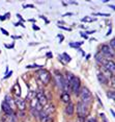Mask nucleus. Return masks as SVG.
Masks as SVG:
<instances>
[{
    "label": "nucleus",
    "instance_id": "nucleus-7",
    "mask_svg": "<svg viewBox=\"0 0 115 122\" xmlns=\"http://www.w3.org/2000/svg\"><path fill=\"white\" fill-rule=\"evenodd\" d=\"M35 98H36L37 102L40 103L42 107H45L46 104L48 103V98L47 96L44 94V92H42V91H40V92L36 93V96H35Z\"/></svg>",
    "mask_w": 115,
    "mask_h": 122
},
{
    "label": "nucleus",
    "instance_id": "nucleus-24",
    "mask_svg": "<svg viewBox=\"0 0 115 122\" xmlns=\"http://www.w3.org/2000/svg\"><path fill=\"white\" fill-rule=\"evenodd\" d=\"M109 47L114 51V49H115V40L114 39H112V40L110 41V45H109Z\"/></svg>",
    "mask_w": 115,
    "mask_h": 122
},
{
    "label": "nucleus",
    "instance_id": "nucleus-16",
    "mask_svg": "<svg viewBox=\"0 0 115 122\" xmlns=\"http://www.w3.org/2000/svg\"><path fill=\"white\" fill-rule=\"evenodd\" d=\"M60 99L64 103H68V102H71V95L67 92H63L60 95Z\"/></svg>",
    "mask_w": 115,
    "mask_h": 122
},
{
    "label": "nucleus",
    "instance_id": "nucleus-32",
    "mask_svg": "<svg viewBox=\"0 0 115 122\" xmlns=\"http://www.w3.org/2000/svg\"><path fill=\"white\" fill-rule=\"evenodd\" d=\"M12 74H13V71H9V74H7V75H6V76H5V78H7V77H9L10 75H12Z\"/></svg>",
    "mask_w": 115,
    "mask_h": 122
},
{
    "label": "nucleus",
    "instance_id": "nucleus-35",
    "mask_svg": "<svg viewBox=\"0 0 115 122\" xmlns=\"http://www.w3.org/2000/svg\"><path fill=\"white\" fill-rule=\"evenodd\" d=\"M47 56H49V57H52V53H51V52H48V53H47Z\"/></svg>",
    "mask_w": 115,
    "mask_h": 122
},
{
    "label": "nucleus",
    "instance_id": "nucleus-1",
    "mask_svg": "<svg viewBox=\"0 0 115 122\" xmlns=\"http://www.w3.org/2000/svg\"><path fill=\"white\" fill-rule=\"evenodd\" d=\"M65 76H66V79L68 81V88H70V91H72L73 93H75L76 95H79L81 90V81L79 79V77H77L75 75H73L70 72H66L65 73Z\"/></svg>",
    "mask_w": 115,
    "mask_h": 122
},
{
    "label": "nucleus",
    "instance_id": "nucleus-5",
    "mask_svg": "<svg viewBox=\"0 0 115 122\" xmlns=\"http://www.w3.org/2000/svg\"><path fill=\"white\" fill-rule=\"evenodd\" d=\"M101 53L106 57L107 60H112L114 57V51L109 47L108 44H102L101 46Z\"/></svg>",
    "mask_w": 115,
    "mask_h": 122
},
{
    "label": "nucleus",
    "instance_id": "nucleus-13",
    "mask_svg": "<svg viewBox=\"0 0 115 122\" xmlns=\"http://www.w3.org/2000/svg\"><path fill=\"white\" fill-rule=\"evenodd\" d=\"M97 77V80H98V82H100V84H102V85H108L109 84V79L107 78L105 75H104L102 72H98Z\"/></svg>",
    "mask_w": 115,
    "mask_h": 122
},
{
    "label": "nucleus",
    "instance_id": "nucleus-39",
    "mask_svg": "<svg viewBox=\"0 0 115 122\" xmlns=\"http://www.w3.org/2000/svg\"><path fill=\"white\" fill-rule=\"evenodd\" d=\"M10 122H15V121H10Z\"/></svg>",
    "mask_w": 115,
    "mask_h": 122
},
{
    "label": "nucleus",
    "instance_id": "nucleus-10",
    "mask_svg": "<svg viewBox=\"0 0 115 122\" xmlns=\"http://www.w3.org/2000/svg\"><path fill=\"white\" fill-rule=\"evenodd\" d=\"M43 112L46 114L47 116H51L52 114H53L54 112H55V107H54V104H46L45 107H43Z\"/></svg>",
    "mask_w": 115,
    "mask_h": 122
},
{
    "label": "nucleus",
    "instance_id": "nucleus-15",
    "mask_svg": "<svg viewBox=\"0 0 115 122\" xmlns=\"http://www.w3.org/2000/svg\"><path fill=\"white\" fill-rule=\"evenodd\" d=\"M58 57H59V60L61 61V62L63 63V64H65V63H70L71 61H72V57H71L67 53H65V52H64V53H62L61 55H59Z\"/></svg>",
    "mask_w": 115,
    "mask_h": 122
},
{
    "label": "nucleus",
    "instance_id": "nucleus-28",
    "mask_svg": "<svg viewBox=\"0 0 115 122\" xmlns=\"http://www.w3.org/2000/svg\"><path fill=\"white\" fill-rule=\"evenodd\" d=\"M1 31L3 32V34H4L5 36H9V32H7L6 30H5V29H3V28H1Z\"/></svg>",
    "mask_w": 115,
    "mask_h": 122
},
{
    "label": "nucleus",
    "instance_id": "nucleus-36",
    "mask_svg": "<svg viewBox=\"0 0 115 122\" xmlns=\"http://www.w3.org/2000/svg\"><path fill=\"white\" fill-rule=\"evenodd\" d=\"M0 20H2V21L5 20V17H2V16H0Z\"/></svg>",
    "mask_w": 115,
    "mask_h": 122
},
{
    "label": "nucleus",
    "instance_id": "nucleus-18",
    "mask_svg": "<svg viewBox=\"0 0 115 122\" xmlns=\"http://www.w3.org/2000/svg\"><path fill=\"white\" fill-rule=\"evenodd\" d=\"M107 59L104 55L102 54V53H97L95 54V61L98 63V64H101V65H103L104 63H105V61H106Z\"/></svg>",
    "mask_w": 115,
    "mask_h": 122
},
{
    "label": "nucleus",
    "instance_id": "nucleus-2",
    "mask_svg": "<svg viewBox=\"0 0 115 122\" xmlns=\"http://www.w3.org/2000/svg\"><path fill=\"white\" fill-rule=\"evenodd\" d=\"M79 96H80V99L82 102H84V103L90 105L92 103V101H93V98H92V93L89 91L88 88L86 87H83L81 89L80 93H79Z\"/></svg>",
    "mask_w": 115,
    "mask_h": 122
},
{
    "label": "nucleus",
    "instance_id": "nucleus-25",
    "mask_svg": "<svg viewBox=\"0 0 115 122\" xmlns=\"http://www.w3.org/2000/svg\"><path fill=\"white\" fill-rule=\"evenodd\" d=\"M94 16H103V17H109V14H102V13H97V14H94Z\"/></svg>",
    "mask_w": 115,
    "mask_h": 122
},
{
    "label": "nucleus",
    "instance_id": "nucleus-6",
    "mask_svg": "<svg viewBox=\"0 0 115 122\" xmlns=\"http://www.w3.org/2000/svg\"><path fill=\"white\" fill-rule=\"evenodd\" d=\"M13 100H15L16 107H18V110L20 111V112H24V111L26 110V101H25V99L21 98V97H16Z\"/></svg>",
    "mask_w": 115,
    "mask_h": 122
},
{
    "label": "nucleus",
    "instance_id": "nucleus-38",
    "mask_svg": "<svg viewBox=\"0 0 115 122\" xmlns=\"http://www.w3.org/2000/svg\"><path fill=\"white\" fill-rule=\"evenodd\" d=\"M71 15H73V14L72 13H67V14H65L64 16H71Z\"/></svg>",
    "mask_w": 115,
    "mask_h": 122
},
{
    "label": "nucleus",
    "instance_id": "nucleus-21",
    "mask_svg": "<svg viewBox=\"0 0 115 122\" xmlns=\"http://www.w3.org/2000/svg\"><path fill=\"white\" fill-rule=\"evenodd\" d=\"M82 45V43H70V46L73 47V48H76V49H80V46Z\"/></svg>",
    "mask_w": 115,
    "mask_h": 122
},
{
    "label": "nucleus",
    "instance_id": "nucleus-4",
    "mask_svg": "<svg viewBox=\"0 0 115 122\" xmlns=\"http://www.w3.org/2000/svg\"><path fill=\"white\" fill-rule=\"evenodd\" d=\"M37 77L44 85H48L51 80V73L46 69H40L37 71Z\"/></svg>",
    "mask_w": 115,
    "mask_h": 122
},
{
    "label": "nucleus",
    "instance_id": "nucleus-11",
    "mask_svg": "<svg viewBox=\"0 0 115 122\" xmlns=\"http://www.w3.org/2000/svg\"><path fill=\"white\" fill-rule=\"evenodd\" d=\"M64 112L66 113L68 116L74 115V113H75V104H74L73 102H68V103H66V107H65V109H64Z\"/></svg>",
    "mask_w": 115,
    "mask_h": 122
},
{
    "label": "nucleus",
    "instance_id": "nucleus-12",
    "mask_svg": "<svg viewBox=\"0 0 115 122\" xmlns=\"http://www.w3.org/2000/svg\"><path fill=\"white\" fill-rule=\"evenodd\" d=\"M1 109H2V111H3L5 114H6V115H9V116H10L13 114V109L5 101H3L1 103Z\"/></svg>",
    "mask_w": 115,
    "mask_h": 122
},
{
    "label": "nucleus",
    "instance_id": "nucleus-33",
    "mask_svg": "<svg viewBox=\"0 0 115 122\" xmlns=\"http://www.w3.org/2000/svg\"><path fill=\"white\" fill-rule=\"evenodd\" d=\"M93 32H95V30H92V31H87V34H88V35H91V34H93Z\"/></svg>",
    "mask_w": 115,
    "mask_h": 122
},
{
    "label": "nucleus",
    "instance_id": "nucleus-22",
    "mask_svg": "<svg viewBox=\"0 0 115 122\" xmlns=\"http://www.w3.org/2000/svg\"><path fill=\"white\" fill-rule=\"evenodd\" d=\"M42 122H53V118H52V116H46L44 119L40 120Z\"/></svg>",
    "mask_w": 115,
    "mask_h": 122
},
{
    "label": "nucleus",
    "instance_id": "nucleus-34",
    "mask_svg": "<svg viewBox=\"0 0 115 122\" xmlns=\"http://www.w3.org/2000/svg\"><path fill=\"white\" fill-rule=\"evenodd\" d=\"M9 16H10V14H9V13H7L6 15H5V19H6V18H9Z\"/></svg>",
    "mask_w": 115,
    "mask_h": 122
},
{
    "label": "nucleus",
    "instance_id": "nucleus-17",
    "mask_svg": "<svg viewBox=\"0 0 115 122\" xmlns=\"http://www.w3.org/2000/svg\"><path fill=\"white\" fill-rule=\"evenodd\" d=\"M4 101L6 102V103L9 104L10 107H12V109L16 105V104H15V100H13V99L9 95H5V97H4Z\"/></svg>",
    "mask_w": 115,
    "mask_h": 122
},
{
    "label": "nucleus",
    "instance_id": "nucleus-19",
    "mask_svg": "<svg viewBox=\"0 0 115 122\" xmlns=\"http://www.w3.org/2000/svg\"><path fill=\"white\" fill-rule=\"evenodd\" d=\"M35 96H36V93H35L34 91H29L28 94H27L26 99H27L28 101H31L33 98H35Z\"/></svg>",
    "mask_w": 115,
    "mask_h": 122
},
{
    "label": "nucleus",
    "instance_id": "nucleus-23",
    "mask_svg": "<svg viewBox=\"0 0 115 122\" xmlns=\"http://www.w3.org/2000/svg\"><path fill=\"white\" fill-rule=\"evenodd\" d=\"M82 21L83 22H92V21H95V19H92L90 17H84V18H82Z\"/></svg>",
    "mask_w": 115,
    "mask_h": 122
},
{
    "label": "nucleus",
    "instance_id": "nucleus-31",
    "mask_svg": "<svg viewBox=\"0 0 115 122\" xmlns=\"http://www.w3.org/2000/svg\"><path fill=\"white\" fill-rule=\"evenodd\" d=\"M32 28L35 29V30H38V29H40V27H37L36 25H32Z\"/></svg>",
    "mask_w": 115,
    "mask_h": 122
},
{
    "label": "nucleus",
    "instance_id": "nucleus-26",
    "mask_svg": "<svg viewBox=\"0 0 115 122\" xmlns=\"http://www.w3.org/2000/svg\"><path fill=\"white\" fill-rule=\"evenodd\" d=\"M27 68H40L42 69V66L40 65H29V66H27Z\"/></svg>",
    "mask_w": 115,
    "mask_h": 122
},
{
    "label": "nucleus",
    "instance_id": "nucleus-30",
    "mask_svg": "<svg viewBox=\"0 0 115 122\" xmlns=\"http://www.w3.org/2000/svg\"><path fill=\"white\" fill-rule=\"evenodd\" d=\"M23 7H24V9H26V7H31V9H33V5H23Z\"/></svg>",
    "mask_w": 115,
    "mask_h": 122
},
{
    "label": "nucleus",
    "instance_id": "nucleus-20",
    "mask_svg": "<svg viewBox=\"0 0 115 122\" xmlns=\"http://www.w3.org/2000/svg\"><path fill=\"white\" fill-rule=\"evenodd\" d=\"M106 95H107V97H108L109 99H112V100H114L115 99V93H114L113 90H108L107 91V93H106Z\"/></svg>",
    "mask_w": 115,
    "mask_h": 122
},
{
    "label": "nucleus",
    "instance_id": "nucleus-37",
    "mask_svg": "<svg viewBox=\"0 0 115 122\" xmlns=\"http://www.w3.org/2000/svg\"><path fill=\"white\" fill-rule=\"evenodd\" d=\"M81 36H82V37H83V38L87 39V36H86V35H84V34H81Z\"/></svg>",
    "mask_w": 115,
    "mask_h": 122
},
{
    "label": "nucleus",
    "instance_id": "nucleus-9",
    "mask_svg": "<svg viewBox=\"0 0 115 122\" xmlns=\"http://www.w3.org/2000/svg\"><path fill=\"white\" fill-rule=\"evenodd\" d=\"M54 79L56 81V85L62 90V85H63V75L60 73L59 71H55L54 72Z\"/></svg>",
    "mask_w": 115,
    "mask_h": 122
},
{
    "label": "nucleus",
    "instance_id": "nucleus-14",
    "mask_svg": "<svg viewBox=\"0 0 115 122\" xmlns=\"http://www.w3.org/2000/svg\"><path fill=\"white\" fill-rule=\"evenodd\" d=\"M12 90H13V94L16 95V97H20L21 96V87H20V85H19L18 82H16V84L13 85Z\"/></svg>",
    "mask_w": 115,
    "mask_h": 122
},
{
    "label": "nucleus",
    "instance_id": "nucleus-3",
    "mask_svg": "<svg viewBox=\"0 0 115 122\" xmlns=\"http://www.w3.org/2000/svg\"><path fill=\"white\" fill-rule=\"evenodd\" d=\"M89 114V105L84 103L82 101L77 102V115L78 118H83L85 119Z\"/></svg>",
    "mask_w": 115,
    "mask_h": 122
},
{
    "label": "nucleus",
    "instance_id": "nucleus-29",
    "mask_svg": "<svg viewBox=\"0 0 115 122\" xmlns=\"http://www.w3.org/2000/svg\"><path fill=\"white\" fill-rule=\"evenodd\" d=\"M59 28H61V29H64V30H71V28H67V27H63V26H59L58 25Z\"/></svg>",
    "mask_w": 115,
    "mask_h": 122
},
{
    "label": "nucleus",
    "instance_id": "nucleus-8",
    "mask_svg": "<svg viewBox=\"0 0 115 122\" xmlns=\"http://www.w3.org/2000/svg\"><path fill=\"white\" fill-rule=\"evenodd\" d=\"M103 66H104L103 68H105L107 71H109V72H110V73L112 74V75H114L115 64H114L113 61H112V60H106V61H105V63L103 64Z\"/></svg>",
    "mask_w": 115,
    "mask_h": 122
},
{
    "label": "nucleus",
    "instance_id": "nucleus-27",
    "mask_svg": "<svg viewBox=\"0 0 115 122\" xmlns=\"http://www.w3.org/2000/svg\"><path fill=\"white\" fill-rule=\"evenodd\" d=\"M87 122H97V119H95L94 117H92V118H89L88 120H87Z\"/></svg>",
    "mask_w": 115,
    "mask_h": 122
}]
</instances>
